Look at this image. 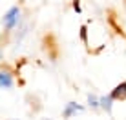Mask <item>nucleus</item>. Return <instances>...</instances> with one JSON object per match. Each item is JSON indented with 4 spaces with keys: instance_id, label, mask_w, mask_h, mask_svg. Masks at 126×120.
<instances>
[{
    "instance_id": "7ed1b4c3",
    "label": "nucleus",
    "mask_w": 126,
    "mask_h": 120,
    "mask_svg": "<svg viewBox=\"0 0 126 120\" xmlns=\"http://www.w3.org/2000/svg\"><path fill=\"white\" fill-rule=\"evenodd\" d=\"M0 87H4V89L13 87V76L7 71H0Z\"/></svg>"
},
{
    "instance_id": "f03ea898",
    "label": "nucleus",
    "mask_w": 126,
    "mask_h": 120,
    "mask_svg": "<svg viewBox=\"0 0 126 120\" xmlns=\"http://www.w3.org/2000/svg\"><path fill=\"white\" fill-rule=\"evenodd\" d=\"M110 96L113 98V100H126V82L115 85V89L110 93Z\"/></svg>"
},
{
    "instance_id": "f257e3e1",
    "label": "nucleus",
    "mask_w": 126,
    "mask_h": 120,
    "mask_svg": "<svg viewBox=\"0 0 126 120\" xmlns=\"http://www.w3.org/2000/svg\"><path fill=\"white\" fill-rule=\"evenodd\" d=\"M18 16H20V9L18 7H11V9L4 15V20H2L4 27L6 29H13L16 24H18Z\"/></svg>"
},
{
    "instance_id": "20e7f679",
    "label": "nucleus",
    "mask_w": 126,
    "mask_h": 120,
    "mask_svg": "<svg viewBox=\"0 0 126 120\" xmlns=\"http://www.w3.org/2000/svg\"><path fill=\"white\" fill-rule=\"evenodd\" d=\"M79 111H82V106L79 104H75V102H69V104H66V109H64V118H69V117H73L75 113H79Z\"/></svg>"
},
{
    "instance_id": "39448f33",
    "label": "nucleus",
    "mask_w": 126,
    "mask_h": 120,
    "mask_svg": "<svg viewBox=\"0 0 126 120\" xmlns=\"http://www.w3.org/2000/svg\"><path fill=\"white\" fill-rule=\"evenodd\" d=\"M111 106H113V98L110 95L108 96H101V108H104L108 113H111Z\"/></svg>"
},
{
    "instance_id": "423d86ee",
    "label": "nucleus",
    "mask_w": 126,
    "mask_h": 120,
    "mask_svg": "<svg viewBox=\"0 0 126 120\" xmlns=\"http://www.w3.org/2000/svg\"><path fill=\"white\" fill-rule=\"evenodd\" d=\"M88 104L92 106V108H99V106H101V98H97L95 95H90L88 96Z\"/></svg>"
},
{
    "instance_id": "0eeeda50",
    "label": "nucleus",
    "mask_w": 126,
    "mask_h": 120,
    "mask_svg": "<svg viewBox=\"0 0 126 120\" xmlns=\"http://www.w3.org/2000/svg\"><path fill=\"white\" fill-rule=\"evenodd\" d=\"M80 0H73V9H75L77 13H80V6H79Z\"/></svg>"
}]
</instances>
